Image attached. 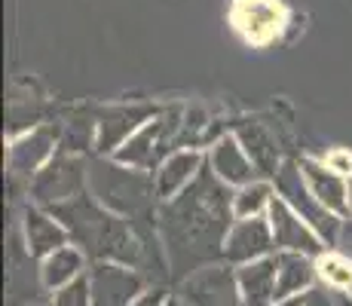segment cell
Returning <instances> with one entry per match:
<instances>
[{
    "label": "cell",
    "mask_w": 352,
    "mask_h": 306,
    "mask_svg": "<svg viewBox=\"0 0 352 306\" xmlns=\"http://www.w3.org/2000/svg\"><path fill=\"white\" fill-rule=\"evenodd\" d=\"M233 221V187H227L208 168V160L193 184L160 206V233L166 251L187 276L199 270L202 261L224 257V239Z\"/></svg>",
    "instance_id": "cell-1"
},
{
    "label": "cell",
    "mask_w": 352,
    "mask_h": 306,
    "mask_svg": "<svg viewBox=\"0 0 352 306\" xmlns=\"http://www.w3.org/2000/svg\"><path fill=\"white\" fill-rule=\"evenodd\" d=\"M50 212L67 227L71 239L92 254L96 261H111V263H126L132 267L141 254V245L135 242L129 221L123 215L104 208L98 199L80 193L74 199H65L58 206H50Z\"/></svg>",
    "instance_id": "cell-2"
},
{
    "label": "cell",
    "mask_w": 352,
    "mask_h": 306,
    "mask_svg": "<svg viewBox=\"0 0 352 306\" xmlns=\"http://www.w3.org/2000/svg\"><path fill=\"white\" fill-rule=\"evenodd\" d=\"M89 178L92 181H104V187H92L96 199L104 208L117 215H132L138 208H147L151 199L157 196V187H153V175L151 181L144 178V172L138 168H129L123 162H96L89 166Z\"/></svg>",
    "instance_id": "cell-3"
},
{
    "label": "cell",
    "mask_w": 352,
    "mask_h": 306,
    "mask_svg": "<svg viewBox=\"0 0 352 306\" xmlns=\"http://www.w3.org/2000/svg\"><path fill=\"white\" fill-rule=\"evenodd\" d=\"M273 184H276V196H282V199L319 233V239L328 245V248H334L337 239H340V230H343V221H346V217L334 215L331 208H324L322 202L316 199V193L309 190L307 178H303L300 162H282V168L276 172Z\"/></svg>",
    "instance_id": "cell-4"
},
{
    "label": "cell",
    "mask_w": 352,
    "mask_h": 306,
    "mask_svg": "<svg viewBox=\"0 0 352 306\" xmlns=\"http://www.w3.org/2000/svg\"><path fill=\"white\" fill-rule=\"evenodd\" d=\"M181 117L178 113H166V117H151L132 138L113 153V160L123 162L129 168H138V172H157V166L166 160L172 147V138H178Z\"/></svg>",
    "instance_id": "cell-5"
},
{
    "label": "cell",
    "mask_w": 352,
    "mask_h": 306,
    "mask_svg": "<svg viewBox=\"0 0 352 306\" xmlns=\"http://www.w3.org/2000/svg\"><path fill=\"white\" fill-rule=\"evenodd\" d=\"M181 303L184 306H242L239 278L236 267L230 263H206L193 270L181 282Z\"/></svg>",
    "instance_id": "cell-6"
},
{
    "label": "cell",
    "mask_w": 352,
    "mask_h": 306,
    "mask_svg": "<svg viewBox=\"0 0 352 306\" xmlns=\"http://www.w3.org/2000/svg\"><path fill=\"white\" fill-rule=\"evenodd\" d=\"M230 22L236 34L252 46H267L282 34L288 22V12L282 0H233Z\"/></svg>",
    "instance_id": "cell-7"
},
{
    "label": "cell",
    "mask_w": 352,
    "mask_h": 306,
    "mask_svg": "<svg viewBox=\"0 0 352 306\" xmlns=\"http://www.w3.org/2000/svg\"><path fill=\"white\" fill-rule=\"evenodd\" d=\"M83 162L71 153H56L37 175L31 178V196L37 199V206H58L65 199L80 196L83 187Z\"/></svg>",
    "instance_id": "cell-8"
},
{
    "label": "cell",
    "mask_w": 352,
    "mask_h": 306,
    "mask_svg": "<svg viewBox=\"0 0 352 306\" xmlns=\"http://www.w3.org/2000/svg\"><path fill=\"white\" fill-rule=\"evenodd\" d=\"M276 254V242H273V227H270V217H236L233 227L227 230L224 239V261L233 267L242 263L261 261V257Z\"/></svg>",
    "instance_id": "cell-9"
},
{
    "label": "cell",
    "mask_w": 352,
    "mask_h": 306,
    "mask_svg": "<svg viewBox=\"0 0 352 306\" xmlns=\"http://www.w3.org/2000/svg\"><path fill=\"white\" fill-rule=\"evenodd\" d=\"M270 227H273V242L276 251H297V254H309V257H319L328 245L319 239L313 227L303 221L294 208L288 206L282 196H276L273 206H270Z\"/></svg>",
    "instance_id": "cell-10"
},
{
    "label": "cell",
    "mask_w": 352,
    "mask_h": 306,
    "mask_svg": "<svg viewBox=\"0 0 352 306\" xmlns=\"http://www.w3.org/2000/svg\"><path fill=\"white\" fill-rule=\"evenodd\" d=\"M92 306H132L135 297L144 294V278L126 263L98 261L89 273Z\"/></svg>",
    "instance_id": "cell-11"
},
{
    "label": "cell",
    "mask_w": 352,
    "mask_h": 306,
    "mask_svg": "<svg viewBox=\"0 0 352 306\" xmlns=\"http://www.w3.org/2000/svg\"><path fill=\"white\" fill-rule=\"evenodd\" d=\"M56 147H58V129L52 126H34L25 135H16L10 141V153H6L10 172L22 175V178H34L52 160Z\"/></svg>",
    "instance_id": "cell-12"
},
{
    "label": "cell",
    "mask_w": 352,
    "mask_h": 306,
    "mask_svg": "<svg viewBox=\"0 0 352 306\" xmlns=\"http://www.w3.org/2000/svg\"><path fill=\"white\" fill-rule=\"evenodd\" d=\"M206 160H208V168L233 190H239V187H245V184L261 178V172L254 168L252 156L245 153V147L236 138V132H224L221 138H214Z\"/></svg>",
    "instance_id": "cell-13"
},
{
    "label": "cell",
    "mask_w": 352,
    "mask_h": 306,
    "mask_svg": "<svg viewBox=\"0 0 352 306\" xmlns=\"http://www.w3.org/2000/svg\"><path fill=\"white\" fill-rule=\"evenodd\" d=\"M22 236H25V248L31 257L43 261L46 254H52L56 248L71 242V233L56 215L46 206H28L22 215Z\"/></svg>",
    "instance_id": "cell-14"
},
{
    "label": "cell",
    "mask_w": 352,
    "mask_h": 306,
    "mask_svg": "<svg viewBox=\"0 0 352 306\" xmlns=\"http://www.w3.org/2000/svg\"><path fill=\"white\" fill-rule=\"evenodd\" d=\"M151 117V107H111V111H104V117L96 122V151L113 156Z\"/></svg>",
    "instance_id": "cell-15"
},
{
    "label": "cell",
    "mask_w": 352,
    "mask_h": 306,
    "mask_svg": "<svg viewBox=\"0 0 352 306\" xmlns=\"http://www.w3.org/2000/svg\"><path fill=\"white\" fill-rule=\"evenodd\" d=\"M303 178H307L309 190L316 193V199L324 208H331L334 215L349 217V178L337 175L334 168H328L322 160H300Z\"/></svg>",
    "instance_id": "cell-16"
},
{
    "label": "cell",
    "mask_w": 352,
    "mask_h": 306,
    "mask_svg": "<svg viewBox=\"0 0 352 306\" xmlns=\"http://www.w3.org/2000/svg\"><path fill=\"white\" fill-rule=\"evenodd\" d=\"M276 276H279V257L276 254L236 267L242 306H273L276 303Z\"/></svg>",
    "instance_id": "cell-17"
},
{
    "label": "cell",
    "mask_w": 352,
    "mask_h": 306,
    "mask_svg": "<svg viewBox=\"0 0 352 306\" xmlns=\"http://www.w3.org/2000/svg\"><path fill=\"white\" fill-rule=\"evenodd\" d=\"M202 166H206V156H202L199 151H175V153H168L166 160L157 166V172H153L157 196L162 202L172 199V196H178L187 184H193V178L202 172Z\"/></svg>",
    "instance_id": "cell-18"
},
{
    "label": "cell",
    "mask_w": 352,
    "mask_h": 306,
    "mask_svg": "<svg viewBox=\"0 0 352 306\" xmlns=\"http://www.w3.org/2000/svg\"><path fill=\"white\" fill-rule=\"evenodd\" d=\"M80 276H86V251L80 245H62L52 254H46L43 261L37 263V282L43 291H58L65 285L77 282Z\"/></svg>",
    "instance_id": "cell-19"
},
{
    "label": "cell",
    "mask_w": 352,
    "mask_h": 306,
    "mask_svg": "<svg viewBox=\"0 0 352 306\" xmlns=\"http://www.w3.org/2000/svg\"><path fill=\"white\" fill-rule=\"evenodd\" d=\"M279 257V276H276V303L294 294H307L316 288L319 273H316V257L297 254V251H276Z\"/></svg>",
    "instance_id": "cell-20"
},
{
    "label": "cell",
    "mask_w": 352,
    "mask_h": 306,
    "mask_svg": "<svg viewBox=\"0 0 352 306\" xmlns=\"http://www.w3.org/2000/svg\"><path fill=\"white\" fill-rule=\"evenodd\" d=\"M236 138L242 141L245 153L252 156L254 168L261 172V178H276V172L282 168L279 162V147H276V138L261 126V122H252V126H242L236 129Z\"/></svg>",
    "instance_id": "cell-21"
},
{
    "label": "cell",
    "mask_w": 352,
    "mask_h": 306,
    "mask_svg": "<svg viewBox=\"0 0 352 306\" xmlns=\"http://www.w3.org/2000/svg\"><path fill=\"white\" fill-rule=\"evenodd\" d=\"M276 199V184L270 178H257L245 187L233 190V215L236 217H261L270 212Z\"/></svg>",
    "instance_id": "cell-22"
},
{
    "label": "cell",
    "mask_w": 352,
    "mask_h": 306,
    "mask_svg": "<svg viewBox=\"0 0 352 306\" xmlns=\"http://www.w3.org/2000/svg\"><path fill=\"white\" fill-rule=\"evenodd\" d=\"M316 273L328 291H340V294L352 291V257H346L340 248H324L316 257Z\"/></svg>",
    "instance_id": "cell-23"
},
{
    "label": "cell",
    "mask_w": 352,
    "mask_h": 306,
    "mask_svg": "<svg viewBox=\"0 0 352 306\" xmlns=\"http://www.w3.org/2000/svg\"><path fill=\"white\" fill-rule=\"evenodd\" d=\"M50 306H92L89 276H80L77 282H71V285H65V288L52 291V303Z\"/></svg>",
    "instance_id": "cell-24"
},
{
    "label": "cell",
    "mask_w": 352,
    "mask_h": 306,
    "mask_svg": "<svg viewBox=\"0 0 352 306\" xmlns=\"http://www.w3.org/2000/svg\"><path fill=\"white\" fill-rule=\"evenodd\" d=\"M322 162L328 168H334L337 175H343V178H352V153L343 151V147H334V151H328Z\"/></svg>",
    "instance_id": "cell-25"
},
{
    "label": "cell",
    "mask_w": 352,
    "mask_h": 306,
    "mask_svg": "<svg viewBox=\"0 0 352 306\" xmlns=\"http://www.w3.org/2000/svg\"><path fill=\"white\" fill-rule=\"evenodd\" d=\"M166 291H160V288H153V291H144L141 297H135L132 300V306H162L166 303Z\"/></svg>",
    "instance_id": "cell-26"
},
{
    "label": "cell",
    "mask_w": 352,
    "mask_h": 306,
    "mask_svg": "<svg viewBox=\"0 0 352 306\" xmlns=\"http://www.w3.org/2000/svg\"><path fill=\"white\" fill-rule=\"evenodd\" d=\"M334 248H340L346 257H352V217L343 221V230H340V239H337Z\"/></svg>",
    "instance_id": "cell-27"
},
{
    "label": "cell",
    "mask_w": 352,
    "mask_h": 306,
    "mask_svg": "<svg viewBox=\"0 0 352 306\" xmlns=\"http://www.w3.org/2000/svg\"><path fill=\"white\" fill-rule=\"evenodd\" d=\"M307 306H337V300H331V297H324L322 291H309V297H307Z\"/></svg>",
    "instance_id": "cell-28"
},
{
    "label": "cell",
    "mask_w": 352,
    "mask_h": 306,
    "mask_svg": "<svg viewBox=\"0 0 352 306\" xmlns=\"http://www.w3.org/2000/svg\"><path fill=\"white\" fill-rule=\"evenodd\" d=\"M334 300H337V306H352V294H340V291H334Z\"/></svg>",
    "instance_id": "cell-29"
},
{
    "label": "cell",
    "mask_w": 352,
    "mask_h": 306,
    "mask_svg": "<svg viewBox=\"0 0 352 306\" xmlns=\"http://www.w3.org/2000/svg\"><path fill=\"white\" fill-rule=\"evenodd\" d=\"M162 306H184V303H181V297H172V294H168V297H166V303H162Z\"/></svg>",
    "instance_id": "cell-30"
},
{
    "label": "cell",
    "mask_w": 352,
    "mask_h": 306,
    "mask_svg": "<svg viewBox=\"0 0 352 306\" xmlns=\"http://www.w3.org/2000/svg\"><path fill=\"white\" fill-rule=\"evenodd\" d=\"M349 212H352V178H349ZM352 217V215H349Z\"/></svg>",
    "instance_id": "cell-31"
},
{
    "label": "cell",
    "mask_w": 352,
    "mask_h": 306,
    "mask_svg": "<svg viewBox=\"0 0 352 306\" xmlns=\"http://www.w3.org/2000/svg\"><path fill=\"white\" fill-rule=\"evenodd\" d=\"M349 294H352V291H349Z\"/></svg>",
    "instance_id": "cell-32"
}]
</instances>
